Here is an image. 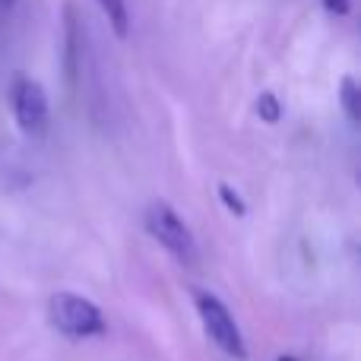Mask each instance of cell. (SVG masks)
<instances>
[{
  "label": "cell",
  "mask_w": 361,
  "mask_h": 361,
  "mask_svg": "<svg viewBox=\"0 0 361 361\" xmlns=\"http://www.w3.org/2000/svg\"><path fill=\"white\" fill-rule=\"evenodd\" d=\"M48 320L67 339H95L105 336L108 320L95 301L76 292H54L48 298Z\"/></svg>",
  "instance_id": "cell-1"
},
{
  "label": "cell",
  "mask_w": 361,
  "mask_h": 361,
  "mask_svg": "<svg viewBox=\"0 0 361 361\" xmlns=\"http://www.w3.org/2000/svg\"><path fill=\"white\" fill-rule=\"evenodd\" d=\"M193 307H197V317H200V324H203L206 336L212 339V345H216L222 355H228L235 361H247L244 333H241V326H238L235 314L228 311V305H225L219 295L203 288V292L193 295Z\"/></svg>",
  "instance_id": "cell-2"
},
{
  "label": "cell",
  "mask_w": 361,
  "mask_h": 361,
  "mask_svg": "<svg viewBox=\"0 0 361 361\" xmlns=\"http://www.w3.org/2000/svg\"><path fill=\"white\" fill-rule=\"evenodd\" d=\"M143 222H146L149 238H156L178 263H184V267H193V263H197V238H193L190 225L178 216V209L171 203L152 200V203L146 206Z\"/></svg>",
  "instance_id": "cell-3"
},
{
  "label": "cell",
  "mask_w": 361,
  "mask_h": 361,
  "mask_svg": "<svg viewBox=\"0 0 361 361\" xmlns=\"http://www.w3.org/2000/svg\"><path fill=\"white\" fill-rule=\"evenodd\" d=\"M10 105L16 127L32 140H42L51 127V102L48 92L38 80L32 76H16L10 89Z\"/></svg>",
  "instance_id": "cell-4"
},
{
  "label": "cell",
  "mask_w": 361,
  "mask_h": 361,
  "mask_svg": "<svg viewBox=\"0 0 361 361\" xmlns=\"http://www.w3.org/2000/svg\"><path fill=\"white\" fill-rule=\"evenodd\" d=\"M102 10V16L108 19V25H111V32L124 42L127 35H130V10H127V0H95Z\"/></svg>",
  "instance_id": "cell-5"
},
{
  "label": "cell",
  "mask_w": 361,
  "mask_h": 361,
  "mask_svg": "<svg viewBox=\"0 0 361 361\" xmlns=\"http://www.w3.org/2000/svg\"><path fill=\"white\" fill-rule=\"evenodd\" d=\"M339 105H343L345 118H349L352 124H358L361 121V86L355 76H343V82H339Z\"/></svg>",
  "instance_id": "cell-6"
},
{
  "label": "cell",
  "mask_w": 361,
  "mask_h": 361,
  "mask_svg": "<svg viewBox=\"0 0 361 361\" xmlns=\"http://www.w3.org/2000/svg\"><path fill=\"white\" fill-rule=\"evenodd\" d=\"M257 114H260V121H267V124H276V121L282 118L279 99H276L273 92H260L257 95Z\"/></svg>",
  "instance_id": "cell-7"
},
{
  "label": "cell",
  "mask_w": 361,
  "mask_h": 361,
  "mask_svg": "<svg viewBox=\"0 0 361 361\" xmlns=\"http://www.w3.org/2000/svg\"><path fill=\"white\" fill-rule=\"evenodd\" d=\"M219 197H222L225 209H228V212H235V216H244V212H247V203H244V200H241V193H238V190H231L228 184H219Z\"/></svg>",
  "instance_id": "cell-8"
},
{
  "label": "cell",
  "mask_w": 361,
  "mask_h": 361,
  "mask_svg": "<svg viewBox=\"0 0 361 361\" xmlns=\"http://www.w3.org/2000/svg\"><path fill=\"white\" fill-rule=\"evenodd\" d=\"M324 10L333 16H349L352 13V0H324Z\"/></svg>",
  "instance_id": "cell-9"
},
{
  "label": "cell",
  "mask_w": 361,
  "mask_h": 361,
  "mask_svg": "<svg viewBox=\"0 0 361 361\" xmlns=\"http://www.w3.org/2000/svg\"><path fill=\"white\" fill-rule=\"evenodd\" d=\"M10 6H16V0H0V10H10Z\"/></svg>",
  "instance_id": "cell-10"
},
{
  "label": "cell",
  "mask_w": 361,
  "mask_h": 361,
  "mask_svg": "<svg viewBox=\"0 0 361 361\" xmlns=\"http://www.w3.org/2000/svg\"><path fill=\"white\" fill-rule=\"evenodd\" d=\"M276 361H298V358H292V355H279Z\"/></svg>",
  "instance_id": "cell-11"
}]
</instances>
